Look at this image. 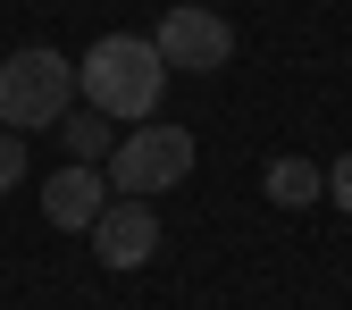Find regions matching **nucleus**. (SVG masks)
<instances>
[{"mask_svg": "<svg viewBox=\"0 0 352 310\" xmlns=\"http://www.w3.org/2000/svg\"><path fill=\"white\" fill-rule=\"evenodd\" d=\"M76 93H84V109L143 126L160 109V93H168V59L151 51V34H101L93 51L76 59Z\"/></svg>", "mask_w": 352, "mask_h": 310, "instance_id": "f257e3e1", "label": "nucleus"}, {"mask_svg": "<svg viewBox=\"0 0 352 310\" xmlns=\"http://www.w3.org/2000/svg\"><path fill=\"white\" fill-rule=\"evenodd\" d=\"M67 109H76V59H59L51 42H34V51H9V59H0V126L42 135V126H59Z\"/></svg>", "mask_w": 352, "mask_h": 310, "instance_id": "f03ea898", "label": "nucleus"}, {"mask_svg": "<svg viewBox=\"0 0 352 310\" xmlns=\"http://www.w3.org/2000/svg\"><path fill=\"white\" fill-rule=\"evenodd\" d=\"M193 176V135L185 126H135V135H118V151H109V193H135V201H151V193H168V185H185Z\"/></svg>", "mask_w": 352, "mask_h": 310, "instance_id": "7ed1b4c3", "label": "nucleus"}, {"mask_svg": "<svg viewBox=\"0 0 352 310\" xmlns=\"http://www.w3.org/2000/svg\"><path fill=\"white\" fill-rule=\"evenodd\" d=\"M151 51L176 76H218V67L235 59V25L218 17V9H201V0H176V9L160 17V34H151Z\"/></svg>", "mask_w": 352, "mask_h": 310, "instance_id": "20e7f679", "label": "nucleus"}, {"mask_svg": "<svg viewBox=\"0 0 352 310\" xmlns=\"http://www.w3.org/2000/svg\"><path fill=\"white\" fill-rule=\"evenodd\" d=\"M93 252H101V269H143V260L160 252V210L135 201V193H118L93 218Z\"/></svg>", "mask_w": 352, "mask_h": 310, "instance_id": "39448f33", "label": "nucleus"}, {"mask_svg": "<svg viewBox=\"0 0 352 310\" xmlns=\"http://www.w3.org/2000/svg\"><path fill=\"white\" fill-rule=\"evenodd\" d=\"M109 210V176L101 168H59L51 185H42V218H51V227H67V235H93V218Z\"/></svg>", "mask_w": 352, "mask_h": 310, "instance_id": "423d86ee", "label": "nucleus"}, {"mask_svg": "<svg viewBox=\"0 0 352 310\" xmlns=\"http://www.w3.org/2000/svg\"><path fill=\"white\" fill-rule=\"evenodd\" d=\"M327 193V168L319 159H269V201L277 210H311Z\"/></svg>", "mask_w": 352, "mask_h": 310, "instance_id": "0eeeda50", "label": "nucleus"}, {"mask_svg": "<svg viewBox=\"0 0 352 310\" xmlns=\"http://www.w3.org/2000/svg\"><path fill=\"white\" fill-rule=\"evenodd\" d=\"M59 135H67V151H76L84 168H101V159L118 151V135H109V118H101V109H67V118H59Z\"/></svg>", "mask_w": 352, "mask_h": 310, "instance_id": "6e6552de", "label": "nucleus"}, {"mask_svg": "<svg viewBox=\"0 0 352 310\" xmlns=\"http://www.w3.org/2000/svg\"><path fill=\"white\" fill-rule=\"evenodd\" d=\"M17 176H25V143H17V135H0V193H9Z\"/></svg>", "mask_w": 352, "mask_h": 310, "instance_id": "1a4fd4ad", "label": "nucleus"}, {"mask_svg": "<svg viewBox=\"0 0 352 310\" xmlns=\"http://www.w3.org/2000/svg\"><path fill=\"white\" fill-rule=\"evenodd\" d=\"M327 201H336V210H352V151L327 168Z\"/></svg>", "mask_w": 352, "mask_h": 310, "instance_id": "9d476101", "label": "nucleus"}]
</instances>
